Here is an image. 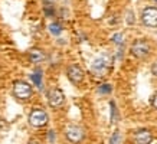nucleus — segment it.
Here are the masks:
<instances>
[{
    "instance_id": "obj_1",
    "label": "nucleus",
    "mask_w": 157,
    "mask_h": 144,
    "mask_svg": "<svg viewBox=\"0 0 157 144\" xmlns=\"http://www.w3.org/2000/svg\"><path fill=\"white\" fill-rule=\"evenodd\" d=\"M13 94L17 100L26 101L33 95V88L26 81H16L13 84Z\"/></svg>"
},
{
    "instance_id": "obj_2",
    "label": "nucleus",
    "mask_w": 157,
    "mask_h": 144,
    "mask_svg": "<svg viewBox=\"0 0 157 144\" xmlns=\"http://www.w3.org/2000/svg\"><path fill=\"white\" fill-rule=\"evenodd\" d=\"M109 68H111V58L108 55H101L91 63V71L95 75H104L108 72Z\"/></svg>"
},
{
    "instance_id": "obj_3",
    "label": "nucleus",
    "mask_w": 157,
    "mask_h": 144,
    "mask_svg": "<svg viewBox=\"0 0 157 144\" xmlns=\"http://www.w3.org/2000/svg\"><path fill=\"white\" fill-rule=\"evenodd\" d=\"M49 117L46 114L45 110H40V108H35L30 114H29V124L35 127V128H42L48 124Z\"/></svg>"
},
{
    "instance_id": "obj_4",
    "label": "nucleus",
    "mask_w": 157,
    "mask_h": 144,
    "mask_svg": "<svg viewBox=\"0 0 157 144\" xmlns=\"http://www.w3.org/2000/svg\"><path fill=\"white\" fill-rule=\"evenodd\" d=\"M65 137H67L68 141H71L74 144H78L84 140L85 133H84V130L79 125H68L67 130H65Z\"/></svg>"
},
{
    "instance_id": "obj_5",
    "label": "nucleus",
    "mask_w": 157,
    "mask_h": 144,
    "mask_svg": "<svg viewBox=\"0 0 157 144\" xmlns=\"http://www.w3.org/2000/svg\"><path fill=\"white\" fill-rule=\"evenodd\" d=\"M46 97H48V104L52 107V108H59V107H62L63 102H65V95H63L62 89H59V88L49 89Z\"/></svg>"
},
{
    "instance_id": "obj_6",
    "label": "nucleus",
    "mask_w": 157,
    "mask_h": 144,
    "mask_svg": "<svg viewBox=\"0 0 157 144\" xmlns=\"http://www.w3.org/2000/svg\"><path fill=\"white\" fill-rule=\"evenodd\" d=\"M141 20L148 28H157V7H146L141 13Z\"/></svg>"
},
{
    "instance_id": "obj_7",
    "label": "nucleus",
    "mask_w": 157,
    "mask_h": 144,
    "mask_svg": "<svg viewBox=\"0 0 157 144\" xmlns=\"http://www.w3.org/2000/svg\"><path fill=\"white\" fill-rule=\"evenodd\" d=\"M131 53L138 59L146 58L150 53V45L146 40H136L131 46Z\"/></svg>"
},
{
    "instance_id": "obj_8",
    "label": "nucleus",
    "mask_w": 157,
    "mask_h": 144,
    "mask_svg": "<svg viewBox=\"0 0 157 144\" xmlns=\"http://www.w3.org/2000/svg\"><path fill=\"white\" fill-rule=\"evenodd\" d=\"M67 75L69 78V81L74 82V84H81L84 81V71H82V68L79 65H71V66H68L67 69Z\"/></svg>"
},
{
    "instance_id": "obj_9",
    "label": "nucleus",
    "mask_w": 157,
    "mask_h": 144,
    "mask_svg": "<svg viewBox=\"0 0 157 144\" xmlns=\"http://www.w3.org/2000/svg\"><path fill=\"white\" fill-rule=\"evenodd\" d=\"M134 141H136V144H151L153 134L146 128L138 130L136 135H134Z\"/></svg>"
},
{
    "instance_id": "obj_10",
    "label": "nucleus",
    "mask_w": 157,
    "mask_h": 144,
    "mask_svg": "<svg viewBox=\"0 0 157 144\" xmlns=\"http://www.w3.org/2000/svg\"><path fill=\"white\" fill-rule=\"evenodd\" d=\"M45 58L46 56H45V53L40 49H32L29 52V59L35 63H39V62H42V61H45Z\"/></svg>"
},
{
    "instance_id": "obj_11",
    "label": "nucleus",
    "mask_w": 157,
    "mask_h": 144,
    "mask_svg": "<svg viewBox=\"0 0 157 144\" xmlns=\"http://www.w3.org/2000/svg\"><path fill=\"white\" fill-rule=\"evenodd\" d=\"M30 79H32V82L38 86L39 89H42V71H40V69H36V71L30 75Z\"/></svg>"
},
{
    "instance_id": "obj_12",
    "label": "nucleus",
    "mask_w": 157,
    "mask_h": 144,
    "mask_svg": "<svg viewBox=\"0 0 157 144\" xmlns=\"http://www.w3.org/2000/svg\"><path fill=\"white\" fill-rule=\"evenodd\" d=\"M49 32L55 35V36H59L62 33V26L59 23H56V22H53V23L49 25Z\"/></svg>"
},
{
    "instance_id": "obj_13",
    "label": "nucleus",
    "mask_w": 157,
    "mask_h": 144,
    "mask_svg": "<svg viewBox=\"0 0 157 144\" xmlns=\"http://www.w3.org/2000/svg\"><path fill=\"white\" fill-rule=\"evenodd\" d=\"M109 144H121V133L118 130H115L113 135L109 137Z\"/></svg>"
},
{
    "instance_id": "obj_14",
    "label": "nucleus",
    "mask_w": 157,
    "mask_h": 144,
    "mask_svg": "<svg viewBox=\"0 0 157 144\" xmlns=\"http://www.w3.org/2000/svg\"><path fill=\"white\" fill-rule=\"evenodd\" d=\"M109 105H111V123L114 124L115 121L118 120V112H117V108H115V104H114V102H111Z\"/></svg>"
},
{
    "instance_id": "obj_15",
    "label": "nucleus",
    "mask_w": 157,
    "mask_h": 144,
    "mask_svg": "<svg viewBox=\"0 0 157 144\" xmlns=\"http://www.w3.org/2000/svg\"><path fill=\"white\" fill-rule=\"evenodd\" d=\"M111 91H113V86L109 85V84H104V85H101L98 88L100 94H111Z\"/></svg>"
},
{
    "instance_id": "obj_16",
    "label": "nucleus",
    "mask_w": 157,
    "mask_h": 144,
    "mask_svg": "<svg viewBox=\"0 0 157 144\" xmlns=\"http://www.w3.org/2000/svg\"><path fill=\"white\" fill-rule=\"evenodd\" d=\"M113 40L115 42V45H118V46H121L124 42V38H123V35L121 33H115L114 36H113Z\"/></svg>"
},
{
    "instance_id": "obj_17",
    "label": "nucleus",
    "mask_w": 157,
    "mask_h": 144,
    "mask_svg": "<svg viewBox=\"0 0 157 144\" xmlns=\"http://www.w3.org/2000/svg\"><path fill=\"white\" fill-rule=\"evenodd\" d=\"M151 105H153V107H154V108H156V110H157V92H156V94H154V95L151 97Z\"/></svg>"
},
{
    "instance_id": "obj_18",
    "label": "nucleus",
    "mask_w": 157,
    "mask_h": 144,
    "mask_svg": "<svg viewBox=\"0 0 157 144\" xmlns=\"http://www.w3.org/2000/svg\"><path fill=\"white\" fill-rule=\"evenodd\" d=\"M153 74H154V75H157V62L153 63Z\"/></svg>"
},
{
    "instance_id": "obj_19",
    "label": "nucleus",
    "mask_w": 157,
    "mask_h": 144,
    "mask_svg": "<svg viewBox=\"0 0 157 144\" xmlns=\"http://www.w3.org/2000/svg\"><path fill=\"white\" fill-rule=\"evenodd\" d=\"M28 144H40V141H39V140H30Z\"/></svg>"
},
{
    "instance_id": "obj_20",
    "label": "nucleus",
    "mask_w": 157,
    "mask_h": 144,
    "mask_svg": "<svg viewBox=\"0 0 157 144\" xmlns=\"http://www.w3.org/2000/svg\"><path fill=\"white\" fill-rule=\"evenodd\" d=\"M156 2H157V0H156Z\"/></svg>"
}]
</instances>
